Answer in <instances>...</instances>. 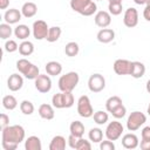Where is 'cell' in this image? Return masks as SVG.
<instances>
[{
    "instance_id": "cell-1",
    "label": "cell",
    "mask_w": 150,
    "mask_h": 150,
    "mask_svg": "<svg viewBox=\"0 0 150 150\" xmlns=\"http://www.w3.org/2000/svg\"><path fill=\"white\" fill-rule=\"evenodd\" d=\"M1 131V146L4 150H15L26 136L25 129L19 124L7 125Z\"/></svg>"
},
{
    "instance_id": "cell-2",
    "label": "cell",
    "mask_w": 150,
    "mask_h": 150,
    "mask_svg": "<svg viewBox=\"0 0 150 150\" xmlns=\"http://www.w3.org/2000/svg\"><path fill=\"white\" fill-rule=\"evenodd\" d=\"M70 7L74 12L84 16H90L97 12V5L93 0H70Z\"/></svg>"
},
{
    "instance_id": "cell-3",
    "label": "cell",
    "mask_w": 150,
    "mask_h": 150,
    "mask_svg": "<svg viewBox=\"0 0 150 150\" xmlns=\"http://www.w3.org/2000/svg\"><path fill=\"white\" fill-rule=\"evenodd\" d=\"M16 69L19 70L20 74H22L28 80H35L40 75L38 66H35L34 63H32L27 59L18 60L16 61Z\"/></svg>"
},
{
    "instance_id": "cell-4",
    "label": "cell",
    "mask_w": 150,
    "mask_h": 150,
    "mask_svg": "<svg viewBox=\"0 0 150 150\" xmlns=\"http://www.w3.org/2000/svg\"><path fill=\"white\" fill-rule=\"evenodd\" d=\"M80 76L76 71H69L59 79V89L61 91H73L79 84Z\"/></svg>"
},
{
    "instance_id": "cell-5",
    "label": "cell",
    "mask_w": 150,
    "mask_h": 150,
    "mask_svg": "<svg viewBox=\"0 0 150 150\" xmlns=\"http://www.w3.org/2000/svg\"><path fill=\"white\" fill-rule=\"evenodd\" d=\"M146 122V116L141 111H132L127 120V128L129 131L138 130L144 123Z\"/></svg>"
},
{
    "instance_id": "cell-6",
    "label": "cell",
    "mask_w": 150,
    "mask_h": 150,
    "mask_svg": "<svg viewBox=\"0 0 150 150\" xmlns=\"http://www.w3.org/2000/svg\"><path fill=\"white\" fill-rule=\"evenodd\" d=\"M77 112L81 117L89 118L94 115V109L90 102V98L87 95H82L77 100Z\"/></svg>"
},
{
    "instance_id": "cell-7",
    "label": "cell",
    "mask_w": 150,
    "mask_h": 150,
    "mask_svg": "<svg viewBox=\"0 0 150 150\" xmlns=\"http://www.w3.org/2000/svg\"><path fill=\"white\" fill-rule=\"evenodd\" d=\"M105 137L107 139H110V141H117L122 134H123V125L121 122L118 121H112V122H109L107 128H105Z\"/></svg>"
},
{
    "instance_id": "cell-8",
    "label": "cell",
    "mask_w": 150,
    "mask_h": 150,
    "mask_svg": "<svg viewBox=\"0 0 150 150\" xmlns=\"http://www.w3.org/2000/svg\"><path fill=\"white\" fill-rule=\"evenodd\" d=\"M88 88L91 93H100L105 88V79L103 77V75L95 73L93 75H90L89 80H88Z\"/></svg>"
},
{
    "instance_id": "cell-9",
    "label": "cell",
    "mask_w": 150,
    "mask_h": 150,
    "mask_svg": "<svg viewBox=\"0 0 150 150\" xmlns=\"http://www.w3.org/2000/svg\"><path fill=\"white\" fill-rule=\"evenodd\" d=\"M49 27L47 25L46 21L43 20H36L33 22V27H32V33L35 40H43L47 38Z\"/></svg>"
},
{
    "instance_id": "cell-10",
    "label": "cell",
    "mask_w": 150,
    "mask_h": 150,
    "mask_svg": "<svg viewBox=\"0 0 150 150\" xmlns=\"http://www.w3.org/2000/svg\"><path fill=\"white\" fill-rule=\"evenodd\" d=\"M34 81H35L34 82L35 89L39 93L46 94V93L50 91V89H52V80H50L49 75H47V74H40Z\"/></svg>"
},
{
    "instance_id": "cell-11",
    "label": "cell",
    "mask_w": 150,
    "mask_h": 150,
    "mask_svg": "<svg viewBox=\"0 0 150 150\" xmlns=\"http://www.w3.org/2000/svg\"><path fill=\"white\" fill-rule=\"evenodd\" d=\"M123 23L128 28H134L138 23V12L135 7H129L125 9L123 15Z\"/></svg>"
},
{
    "instance_id": "cell-12",
    "label": "cell",
    "mask_w": 150,
    "mask_h": 150,
    "mask_svg": "<svg viewBox=\"0 0 150 150\" xmlns=\"http://www.w3.org/2000/svg\"><path fill=\"white\" fill-rule=\"evenodd\" d=\"M114 71L117 75H129L131 70V61L125 59H117L114 62Z\"/></svg>"
},
{
    "instance_id": "cell-13",
    "label": "cell",
    "mask_w": 150,
    "mask_h": 150,
    "mask_svg": "<svg viewBox=\"0 0 150 150\" xmlns=\"http://www.w3.org/2000/svg\"><path fill=\"white\" fill-rule=\"evenodd\" d=\"M94 21L100 28H107L111 23V14L107 11H98L94 16Z\"/></svg>"
},
{
    "instance_id": "cell-14",
    "label": "cell",
    "mask_w": 150,
    "mask_h": 150,
    "mask_svg": "<svg viewBox=\"0 0 150 150\" xmlns=\"http://www.w3.org/2000/svg\"><path fill=\"white\" fill-rule=\"evenodd\" d=\"M23 86V77L16 73L9 75L7 80V87L11 91H19Z\"/></svg>"
},
{
    "instance_id": "cell-15",
    "label": "cell",
    "mask_w": 150,
    "mask_h": 150,
    "mask_svg": "<svg viewBox=\"0 0 150 150\" xmlns=\"http://www.w3.org/2000/svg\"><path fill=\"white\" fill-rule=\"evenodd\" d=\"M22 18V13L21 11L16 9V8H9L5 12L4 14V20L5 22L9 23V25H14V23H18Z\"/></svg>"
},
{
    "instance_id": "cell-16",
    "label": "cell",
    "mask_w": 150,
    "mask_h": 150,
    "mask_svg": "<svg viewBox=\"0 0 150 150\" xmlns=\"http://www.w3.org/2000/svg\"><path fill=\"white\" fill-rule=\"evenodd\" d=\"M122 145L125 148V149H136L138 145H139V141H138V137L132 134V132H129V134H125L123 137H122Z\"/></svg>"
},
{
    "instance_id": "cell-17",
    "label": "cell",
    "mask_w": 150,
    "mask_h": 150,
    "mask_svg": "<svg viewBox=\"0 0 150 150\" xmlns=\"http://www.w3.org/2000/svg\"><path fill=\"white\" fill-rule=\"evenodd\" d=\"M96 38L101 43H109L115 39V32L111 28H102L98 30Z\"/></svg>"
},
{
    "instance_id": "cell-18",
    "label": "cell",
    "mask_w": 150,
    "mask_h": 150,
    "mask_svg": "<svg viewBox=\"0 0 150 150\" xmlns=\"http://www.w3.org/2000/svg\"><path fill=\"white\" fill-rule=\"evenodd\" d=\"M38 112H39V115H40L41 118L47 120V121L53 120L54 116H55L53 104H47V103L41 104V105L39 107V109H38Z\"/></svg>"
},
{
    "instance_id": "cell-19",
    "label": "cell",
    "mask_w": 150,
    "mask_h": 150,
    "mask_svg": "<svg viewBox=\"0 0 150 150\" xmlns=\"http://www.w3.org/2000/svg\"><path fill=\"white\" fill-rule=\"evenodd\" d=\"M144 74H145L144 63L139 61H131V70L129 75H131L134 79H141L144 76Z\"/></svg>"
},
{
    "instance_id": "cell-20",
    "label": "cell",
    "mask_w": 150,
    "mask_h": 150,
    "mask_svg": "<svg viewBox=\"0 0 150 150\" xmlns=\"http://www.w3.org/2000/svg\"><path fill=\"white\" fill-rule=\"evenodd\" d=\"M38 12V6L36 4L32 2V1H27L22 5L21 7V13H22V16L29 19V18H33Z\"/></svg>"
},
{
    "instance_id": "cell-21",
    "label": "cell",
    "mask_w": 150,
    "mask_h": 150,
    "mask_svg": "<svg viewBox=\"0 0 150 150\" xmlns=\"http://www.w3.org/2000/svg\"><path fill=\"white\" fill-rule=\"evenodd\" d=\"M46 71L49 76H56L62 73V64L57 61H49L46 64Z\"/></svg>"
},
{
    "instance_id": "cell-22",
    "label": "cell",
    "mask_w": 150,
    "mask_h": 150,
    "mask_svg": "<svg viewBox=\"0 0 150 150\" xmlns=\"http://www.w3.org/2000/svg\"><path fill=\"white\" fill-rule=\"evenodd\" d=\"M25 149L26 150H41L42 149L41 139L38 136H29L25 141Z\"/></svg>"
},
{
    "instance_id": "cell-23",
    "label": "cell",
    "mask_w": 150,
    "mask_h": 150,
    "mask_svg": "<svg viewBox=\"0 0 150 150\" xmlns=\"http://www.w3.org/2000/svg\"><path fill=\"white\" fill-rule=\"evenodd\" d=\"M64 149H66V138L61 135L54 136L49 143V150H64Z\"/></svg>"
},
{
    "instance_id": "cell-24",
    "label": "cell",
    "mask_w": 150,
    "mask_h": 150,
    "mask_svg": "<svg viewBox=\"0 0 150 150\" xmlns=\"http://www.w3.org/2000/svg\"><path fill=\"white\" fill-rule=\"evenodd\" d=\"M14 35L15 38H18L19 40H27L30 35V29L27 25H18L14 28Z\"/></svg>"
},
{
    "instance_id": "cell-25",
    "label": "cell",
    "mask_w": 150,
    "mask_h": 150,
    "mask_svg": "<svg viewBox=\"0 0 150 150\" xmlns=\"http://www.w3.org/2000/svg\"><path fill=\"white\" fill-rule=\"evenodd\" d=\"M69 131L71 135L76 136V137H82L84 134V125L81 121H73L69 125Z\"/></svg>"
},
{
    "instance_id": "cell-26",
    "label": "cell",
    "mask_w": 150,
    "mask_h": 150,
    "mask_svg": "<svg viewBox=\"0 0 150 150\" xmlns=\"http://www.w3.org/2000/svg\"><path fill=\"white\" fill-rule=\"evenodd\" d=\"M19 53L22 56H29L34 53V45L33 42L28 41V40H23L20 45H19Z\"/></svg>"
},
{
    "instance_id": "cell-27",
    "label": "cell",
    "mask_w": 150,
    "mask_h": 150,
    "mask_svg": "<svg viewBox=\"0 0 150 150\" xmlns=\"http://www.w3.org/2000/svg\"><path fill=\"white\" fill-rule=\"evenodd\" d=\"M61 34H62L61 27H59V26L49 27V30H48V34H47L46 40H47L48 42H55V41H57V40L60 39Z\"/></svg>"
},
{
    "instance_id": "cell-28",
    "label": "cell",
    "mask_w": 150,
    "mask_h": 150,
    "mask_svg": "<svg viewBox=\"0 0 150 150\" xmlns=\"http://www.w3.org/2000/svg\"><path fill=\"white\" fill-rule=\"evenodd\" d=\"M2 107L7 110H14L18 107V100L13 95H6L2 97Z\"/></svg>"
},
{
    "instance_id": "cell-29",
    "label": "cell",
    "mask_w": 150,
    "mask_h": 150,
    "mask_svg": "<svg viewBox=\"0 0 150 150\" xmlns=\"http://www.w3.org/2000/svg\"><path fill=\"white\" fill-rule=\"evenodd\" d=\"M121 104H123V102H122V98L120 96H110L105 101V109H107V111L111 112L115 108H117Z\"/></svg>"
},
{
    "instance_id": "cell-30",
    "label": "cell",
    "mask_w": 150,
    "mask_h": 150,
    "mask_svg": "<svg viewBox=\"0 0 150 150\" xmlns=\"http://www.w3.org/2000/svg\"><path fill=\"white\" fill-rule=\"evenodd\" d=\"M79 52H80V47H79L77 42H75V41L68 42V43L66 45V47H64V54H66L67 56H69V57L76 56V55L79 54Z\"/></svg>"
},
{
    "instance_id": "cell-31",
    "label": "cell",
    "mask_w": 150,
    "mask_h": 150,
    "mask_svg": "<svg viewBox=\"0 0 150 150\" xmlns=\"http://www.w3.org/2000/svg\"><path fill=\"white\" fill-rule=\"evenodd\" d=\"M88 137L94 143H100L103 139V131L100 128H91L88 132Z\"/></svg>"
},
{
    "instance_id": "cell-32",
    "label": "cell",
    "mask_w": 150,
    "mask_h": 150,
    "mask_svg": "<svg viewBox=\"0 0 150 150\" xmlns=\"http://www.w3.org/2000/svg\"><path fill=\"white\" fill-rule=\"evenodd\" d=\"M93 117H94V122H95L96 124H98V125L105 124V123L108 122V120H109L108 112H105V111H103V110H98V111L94 112Z\"/></svg>"
},
{
    "instance_id": "cell-33",
    "label": "cell",
    "mask_w": 150,
    "mask_h": 150,
    "mask_svg": "<svg viewBox=\"0 0 150 150\" xmlns=\"http://www.w3.org/2000/svg\"><path fill=\"white\" fill-rule=\"evenodd\" d=\"M52 104L56 109H63L64 107V98H63V93H56L52 97Z\"/></svg>"
},
{
    "instance_id": "cell-34",
    "label": "cell",
    "mask_w": 150,
    "mask_h": 150,
    "mask_svg": "<svg viewBox=\"0 0 150 150\" xmlns=\"http://www.w3.org/2000/svg\"><path fill=\"white\" fill-rule=\"evenodd\" d=\"M12 33H14V30L12 29L11 25L5 22V23H1L0 25V38L2 40H8L12 35Z\"/></svg>"
},
{
    "instance_id": "cell-35",
    "label": "cell",
    "mask_w": 150,
    "mask_h": 150,
    "mask_svg": "<svg viewBox=\"0 0 150 150\" xmlns=\"http://www.w3.org/2000/svg\"><path fill=\"white\" fill-rule=\"evenodd\" d=\"M20 110L23 115H32L34 112V104L28 100H23L20 103Z\"/></svg>"
},
{
    "instance_id": "cell-36",
    "label": "cell",
    "mask_w": 150,
    "mask_h": 150,
    "mask_svg": "<svg viewBox=\"0 0 150 150\" xmlns=\"http://www.w3.org/2000/svg\"><path fill=\"white\" fill-rule=\"evenodd\" d=\"M122 9H123L122 2H110L108 5V12L111 15H120L122 13Z\"/></svg>"
},
{
    "instance_id": "cell-37",
    "label": "cell",
    "mask_w": 150,
    "mask_h": 150,
    "mask_svg": "<svg viewBox=\"0 0 150 150\" xmlns=\"http://www.w3.org/2000/svg\"><path fill=\"white\" fill-rule=\"evenodd\" d=\"M5 50L7 52V53H14V52H16V50H19V45L16 43V41H14V40H6V42H5Z\"/></svg>"
},
{
    "instance_id": "cell-38",
    "label": "cell",
    "mask_w": 150,
    "mask_h": 150,
    "mask_svg": "<svg viewBox=\"0 0 150 150\" xmlns=\"http://www.w3.org/2000/svg\"><path fill=\"white\" fill-rule=\"evenodd\" d=\"M91 149V144L89 141L80 137L79 141H77V144L75 146V150H90Z\"/></svg>"
},
{
    "instance_id": "cell-39",
    "label": "cell",
    "mask_w": 150,
    "mask_h": 150,
    "mask_svg": "<svg viewBox=\"0 0 150 150\" xmlns=\"http://www.w3.org/2000/svg\"><path fill=\"white\" fill-rule=\"evenodd\" d=\"M125 114H127V108H125L123 104L118 105L117 108H115V109L111 111V115H112L115 118H123V117L125 116Z\"/></svg>"
},
{
    "instance_id": "cell-40",
    "label": "cell",
    "mask_w": 150,
    "mask_h": 150,
    "mask_svg": "<svg viewBox=\"0 0 150 150\" xmlns=\"http://www.w3.org/2000/svg\"><path fill=\"white\" fill-rule=\"evenodd\" d=\"M63 93V98H64V107L66 108H70L74 105V96L71 94V91H62Z\"/></svg>"
},
{
    "instance_id": "cell-41",
    "label": "cell",
    "mask_w": 150,
    "mask_h": 150,
    "mask_svg": "<svg viewBox=\"0 0 150 150\" xmlns=\"http://www.w3.org/2000/svg\"><path fill=\"white\" fill-rule=\"evenodd\" d=\"M100 149L101 150H115L114 141H110V139L101 141L100 142Z\"/></svg>"
},
{
    "instance_id": "cell-42",
    "label": "cell",
    "mask_w": 150,
    "mask_h": 150,
    "mask_svg": "<svg viewBox=\"0 0 150 150\" xmlns=\"http://www.w3.org/2000/svg\"><path fill=\"white\" fill-rule=\"evenodd\" d=\"M7 125H9V116L2 112L0 115V127H1V129H4Z\"/></svg>"
},
{
    "instance_id": "cell-43",
    "label": "cell",
    "mask_w": 150,
    "mask_h": 150,
    "mask_svg": "<svg viewBox=\"0 0 150 150\" xmlns=\"http://www.w3.org/2000/svg\"><path fill=\"white\" fill-rule=\"evenodd\" d=\"M141 137L143 141H150V125H146L141 131Z\"/></svg>"
},
{
    "instance_id": "cell-44",
    "label": "cell",
    "mask_w": 150,
    "mask_h": 150,
    "mask_svg": "<svg viewBox=\"0 0 150 150\" xmlns=\"http://www.w3.org/2000/svg\"><path fill=\"white\" fill-rule=\"evenodd\" d=\"M77 141H79V137H76V136H74V135H69V137H68V145L71 148V149H75V146H76V144H77Z\"/></svg>"
},
{
    "instance_id": "cell-45",
    "label": "cell",
    "mask_w": 150,
    "mask_h": 150,
    "mask_svg": "<svg viewBox=\"0 0 150 150\" xmlns=\"http://www.w3.org/2000/svg\"><path fill=\"white\" fill-rule=\"evenodd\" d=\"M139 146L142 150H150V141H141Z\"/></svg>"
},
{
    "instance_id": "cell-46",
    "label": "cell",
    "mask_w": 150,
    "mask_h": 150,
    "mask_svg": "<svg viewBox=\"0 0 150 150\" xmlns=\"http://www.w3.org/2000/svg\"><path fill=\"white\" fill-rule=\"evenodd\" d=\"M143 16L146 21L150 22V7L149 6H145V8L143 9Z\"/></svg>"
},
{
    "instance_id": "cell-47",
    "label": "cell",
    "mask_w": 150,
    "mask_h": 150,
    "mask_svg": "<svg viewBox=\"0 0 150 150\" xmlns=\"http://www.w3.org/2000/svg\"><path fill=\"white\" fill-rule=\"evenodd\" d=\"M9 6V0H0V9H6Z\"/></svg>"
},
{
    "instance_id": "cell-48",
    "label": "cell",
    "mask_w": 150,
    "mask_h": 150,
    "mask_svg": "<svg viewBox=\"0 0 150 150\" xmlns=\"http://www.w3.org/2000/svg\"><path fill=\"white\" fill-rule=\"evenodd\" d=\"M146 1H148V0H134V2L137 4V5H145Z\"/></svg>"
},
{
    "instance_id": "cell-49",
    "label": "cell",
    "mask_w": 150,
    "mask_h": 150,
    "mask_svg": "<svg viewBox=\"0 0 150 150\" xmlns=\"http://www.w3.org/2000/svg\"><path fill=\"white\" fill-rule=\"evenodd\" d=\"M145 89H146V91L150 94V79L148 80V82H146V84H145Z\"/></svg>"
},
{
    "instance_id": "cell-50",
    "label": "cell",
    "mask_w": 150,
    "mask_h": 150,
    "mask_svg": "<svg viewBox=\"0 0 150 150\" xmlns=\"http://www.w3.org/2000/svg\"><path fill=\"white\" fill-rule=\"evenodd\" d=\"M109 1V4L110 2H122V0H108Z\"/></svg>"
},
{
    "instance_id": "cell-51",
    "label": "cell",
    "mask_w": 150,
    "mask_h": 150,
    "mask_svg": "<svg viewBox=\"0 0 150 150\" xmlns=\"http://www.w3.org/2000/svg\"><path fill=\"white\" fill-rule=\"evenodd\" d=\"M146 112H148V115L150 116V102H149V105H148V109H146Z\"/></svg>"
},
{
    "instance_id": "cell-52",
    "label": "cell",
    "mask_w": 150,
    "mask_h": 150,
    "mask_svg": "<svg viewBox=\"0 0 150 150\" xmlns=\"http://www.w3.org/2000/svg\"><path fill=\"white\" fill-rule=\"evenodd\" d=\"M145 5H146V6H149V7H150V0H148V1H146V4H145Z\"/></svg>"
},
{
    "instance_id": "cell-53",
    "label": "cell",
    "mask_w": 150,
    "mask_h": 150,
    "mask_svg": "<svg viewBox=\"0 0 150 150\" xmlns=\"http://www.w3.org/2000/svg\"><path fill=\"white\" fill-rule=\"evenodd\" d=\"M96 1H101V0H96Z\"/></svg>"
}]
</instances>
